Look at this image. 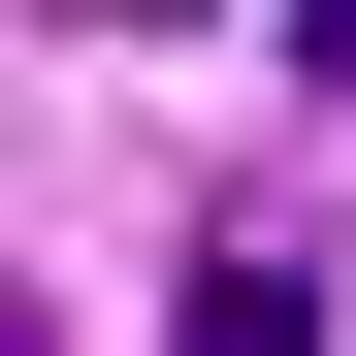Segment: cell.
I'll return each mask as SVG.
<instances>
[{"instance_id":"cell-1","label":"cell","mask_w":356,"mask_h":356,"mask_svg":"<svg viewBox=\"0 0 356 356\" xmlns=\"http://www.w3.org/2000/svg\"><path fill=\"white\" fill-rule=\"evenodd\" d=\"M195 356H324V259H291V227H227V259H195Z\"/></svg>"},{"instance_id":"cell-2","label":"cell","mask_w":356,"mask_h":356,"mask_svg":"<svg viewBox=\"0 0 356 356\" xmlns=\"http://www.w3.org/2000/svg\"><path fill=\"white\" fill-rule=\"evenodd\" d=\"M0 356H33V324H0Z\"/></svg>"}]
</instances>
